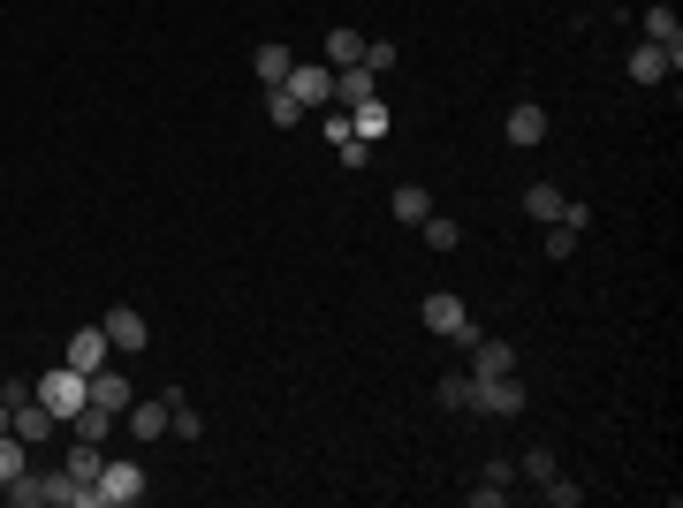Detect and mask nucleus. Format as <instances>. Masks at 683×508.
<instances>
[{"mask_svg": "<svg viewBox=\"0 0 683 508\" xmlns=\"http://www.w3.org/2000/svg\"><path fill=\"white\" fill-rule=\"evenodd\" d=\"M289 69H297V53H289V46H281V38H266V46H259V53H251V76H259V84H266V92H274V84H289Z\"/></svg>", "mask_w": 683, "mask_h": 508, "instance_id": "obj_12", "label": "nucleus"}, {"mask_svg": "<svg viewBox=\"0 0 683 508\" xmlns=\"http://www.w3.org/2000/svg\"><path fill=\"white\" fill-rule=\"evenodd\" d=\"M99 327H107V341H115V356H137V349L153 341V319H145L137 304H107Z\"/></svg>", "mask_w": 683, "mask_h": 508, "instance_id": "obj_6", "label": "nucleus"}, {"mask_svg": "<svg viewBox=\"0 0 683 508\" xmlns=\"http://www.w3.org/2000/svg\"><path fill=\"white\" fill-rule=\"evenodd\" d=\"M433 402H441V410H471V372H441Z\"/></svg>", "mask_w": 683, "mask_h": 508, "instance_id": "obj_23", "label": "nucleus"}, {"mask_svg": "<svg viewBox=\"0 0 683 508\" xmlns=\"http://www.w3.org/2000/svg\"><path fill=\"white\" fill-rule=\"evenodd\" d=\"M84 379H92V402H99V410H115V418L137 402V395H130V379H122L115 364H99V372H84Z\"/></svg>", "mask_w": 683, "mask_h": 508, "instance_id": "obj_13", "label": "nucleus"}, {"mask_svg": "<svg viewBox=\"0 0 683 508\" xmlns=\"http://www.w3.org/2000/svg\"><path fill=\"white\" fill-rule=\"evenodd\" d=\"M266 122H274V130H297V122H304V107H297L281 84H274V92H266Z\"/></svg>", "mask_w": 683, "mask_h": 508, "instance_id": "obj_25", "label": "nucleus"}, {"mask_svg": "<svg viewBox=\"0 0 683 508\" xmlns=\"http://www.w3.org/2000/svg\"><path fill=\"white\" fill-rule=\"evenodd\" d=\"M130 418V440H168V418H175V395H145L122 410Z\"/></svg>", "mask_w": 683, "mask_h": 508, "instance_id": "obj_9", "label": "nucleus"}, {"mask_svg": "<svg viewBox=\"0 0 683 508\" xmlns=\"http://www.w3.org/2000/svg\"><path fill=\"white\" fill-rule=\"evenodd\" d=\"M61 364H76V372L115 364V341H107V327H99V319H92V327H76V335H69V349H61Z\"/></svg>", "mask_w": 683, "mask_h": 508, "instance_id": "obj_7", "label": "nucleus"}, {"mask_svg": "<svg viewBox=\"0 0 683 508\" xmlns=\"http://www.w3.org/2000/svg\"><path fill=\"white\" fill-rule=\"evenodd\" d=\"M61 471H69V479H76V486H92V479H99V471H107V440H76V448H69V456H61Z\"/></svg>", "mask_w": 683, "mask_h": 508, "instance_id": "obj_15", "label": "nucleus"}, {"mask_svg": "<svg viewBox=\"0 0 683 508\" xmlns=\"http://www.w3.org/2000/svg\"><path fill=\"white\" fill-rule=\"evenodd\" d=\"M387 205H395V220H410V228H418V220L433 213V197H426V182H395V197H387Z\"/></svg>", "mask_w": 683, "mask_h": 508, "instance_id": "obj_19", "label": "nucleus"}, {"mask_svg": "<svg viewBox=\"0 0 683 508\" xmlns=\"http://www.w3.org/2000/svg\"><path fill=\"white\" fill-rule=\"evenodd\" d=\"M426 335H441V341H479V327H471V312H464V297H448V289H433L426 297Z\"/></svg>", "mask_w": 683, "mask_h": 508, "instance_id": "obj_5", "label": "nucleus"}, {"mask_svg": "<svg viewBox=\"0 0 683 508\" xmlns=\"http://www.w3.org/2000/svg\"><path fill=\"white\" fill-rule=\"evenodd\" d=\"M8 433L38 448V440H53V433H61V418H53V410H46V402L31 395V402H15V410H8Z\"/></svg>", "mask_w": 683, "mask_h": 508, "instance_id": "obj_10", "label": "nucleus"}, {"mask_svg": "<svg viewBox=\"0 0 683 508\" xmlns=\"http://www.w3.org/2000/svg\"><path fill=\"white\" fill-rule=\"evenodd\" d=\"M349 61H364V31H327V69H349Z\"/></svg>", "mask_w": 683, "mask_h": 508, "instance_id": "obj_21", "label": "nucleus"}, {"mask_svg": "<svg viewBox=\"0 0 683 508\" xmlns=\"http://www.w3.org/2000/svg\"><path fill=\"white\" fill-rule=\"evenodd\" d=\"M115 425H122V418H115V410H99V402H84V410L69 418V433H76V440H107Z\"/></svg>", "mask_w": 683, "mask_h": 508, "instance_id": "obj_20", "label": "nucleus"}, {"mask_svg": "<svg viewBox=\"0 0 683 508\" xmlns=\"http://www.w3.org/2000/svg\"><path fill=\"white\" fill-rule=\"evenodd\" d=\"M539 494H547L554 508H577V501H585V486H577V479H562V471H547V479H539Z\"/></svg>", "mask_w": 683, "mask_h": 508, "instance_id": "obj_26", "label": "nucleus"}, {"mask_svg": "<svg viewBox=\"0 0 683 508\" xmlns=\"http://www.w3.org/2000/svg\"><path fill=\"white\" fill-rule=\"evenodd\" d=\"M524 213L547 228V220H562V213H570V197H562L554 182H524Z\"/></svg>", "mask_w": 683, "mask_h": 508, "instance_id": "obj_16", "label": "nucleus"}, {"mask_svg": "<svg viewBox=\"0 0 683 508\" xmlns=\"http://www.w3.org/2000/svg\"><path fill=\"white\" fill-rule=\"evenodd\" d=\"M646 38H654V46H669V53H683V23H676V8H669V0H654V8H646Z\"/></svg>", "mask_w": 683, "mask_h": 508, "instance_id": "obj_17", "label": "nucleus"}, {"mask_svg": "<svg viewBox=\"0 0 683 508\" xmlns=\"http://www.w3.org/2000/svg\"><path fill=\"white\" fill-rule=\"evenodd\" d=\"M418 228H426V251H456V243H464V228H456L448 213H426Z\"/></svg>", "mask_w": 683, "mask_h": 508, "instance_id": "obj_22", "label": "nucleus"}, {"mask_svg": "<svg viewBox=\"0 0 683 508\" xmlns=\"http://www.w3.org/2000/svg\"><path fill=\"white\" fill-rule=\"evenodd\" d=\"M281 92H289L304 114H327V107H335V69H327V61H297Z\"/></svg>", "mask_w": 683, "mask_h": 508, "instance_id": "obj_4", "label": "nucleus"}, {"mask_svg": "<svg viewBox=\"0 0 683 508\" xmlns=\"http://www.w3.org/2000/svg\"><path fill=\"white\" fill-rule=\"evenodd\" d=\"M471 410H487V418H524V379H516V372H471Z\"/></svg>", "mask_w": 683, "mask_h": 508, "instance_id": "obj_3", "label": "nucleus"}, {"mask_svg": "<svg viewBox=\"0 0 683 508\" xmlns=\"http://www.w3.org/2000/svg\"><path fill=\"white\" fill-rule=\"evenodd\" d=\"M31 395H38V379H0V402H8V410H15V402H31Z\"/></svg>", "mask_w": 683, "mask_h": 508, "instance_id": "obj_29", "label": "nucleus"}, {"mask_svg": "<svg viewBox=\"0 0 683 508\" xmlns=\"http://www.w3.org/2000/svg\"><path fill=\"white\" fill-rule=\"evenodd\" d=\"M46 479H53V471H23V479H8V486H0V501H15V508H46Z\"/></svg>", "mask_w": 683, "mask_h": 508, "instance_id": "obj_18", "label": "nucleus"}, {"mask_svg": "<svg viewBox=\"0 0 683 508\" xmlns=\"http://www.w3.org/2000/svg\"><path fill=\"white\" fill-rule=\"evenodd\" d=\"M38 402H46V410H53V418L69 425V418H76V410L92 402V379H84L76 364H53V372H38Z\"/></svg>", "mask_w": 683, "mask_h": 508, "instance_id": "obj_2", "label": "nucleus"}, {"mask_svg": "<svg viewBox=\"0 0 683 508\" xmlns=\"http://www.w3.org/2000/svg\"><path fill=\"white\" fill-rule=\"evenodd\" d=\"M623 69H631V84H661V76H676V69H683V53H669V46H654V38H638Z\"/></svg>", "mask_w": 683, "mask_h": 508, "instance_id": "obj_8", "label": "nucleus"}, {"mask_svg": "<svg viewBox=\"0 0 683 508\" xmlns=\"http://www.w3.org/2000/svg\"><path fill=\"white\" fill-rule=\"evenodd\" d=\"M364 69L387 76V69H395V46H387V38H364Z\"/></svg>", "mask_w": 683, "mask_h": 508, "instance_id": "obj_28", "label": "nucleus"}, {"mask_svg": "<svg viewBox=\"0 0 683 508\" xmlns=\"http://www.w3.org/2000/svg\"><path fill=\"white\" fill-rule=\"evenodd\" d=\"M168 433H182V440H197V433H205V418H197V410H190L182 395H175V418H168Z\"/></svg>", "mask_w": 683, "mask_h": 508, "instance_id": "obj_27", "label": "nucleus"}, {"mask_svg": "<svg viewBox=\"0 0 683 508\" xmlns=\"http://www.w3.org/2000/svg\"><path fill=\"white\" fill-rule=\"evenodd\" d=\"M137 501H145V463L107 456V471L92 479V508H137Z\"/></svg>", "mask_w": 683, "mask_h": 508, "instance_id": "obj_1", "label": "nucleus"}, {"mask_svg": "<svg viewBox=\"0 0 683 508\" xmlns=\"http://www.w3.org/2000/svg\"><path fill=\"white\" fill-rule=\"evenodd\" d=\"M349 114V137H364V145H380L387 130H395V114H387V99L372 92V99H357V107H342Z\"/></svg>", "mask_w": 683, "mask_h": 508, "instance_id": "obj_11", "label": "nucleus"}, {"mask_svg": "<svg viewBox=\"0 0 683 508\" xmlns=\"http://www.w3.org/2000/svg\"><path fill=\"white\" fill-rule=\"evenodd\" d=\"M23 471H31V440L0 433V486H8V479H23Z\"/></svg>", "mask_w": 683, "mask_h": 508, "instance_id": "obj_24", "label": "nucleus"}, {"mask_svg": "<svg viewBox=\"0 0 683 508\" xmlns=\"http://www.w3.org/2000/svg\"><path fill=\"white\" fill-rule=\"evenodd\" d=\"M502 130H510V145H539V137H547V107H539V99H516Z\"/></svg>", "mask_w": 683, "mask_h": 508, "instance_id": "obj_14", "label": "nucleus"}]
</instances>
